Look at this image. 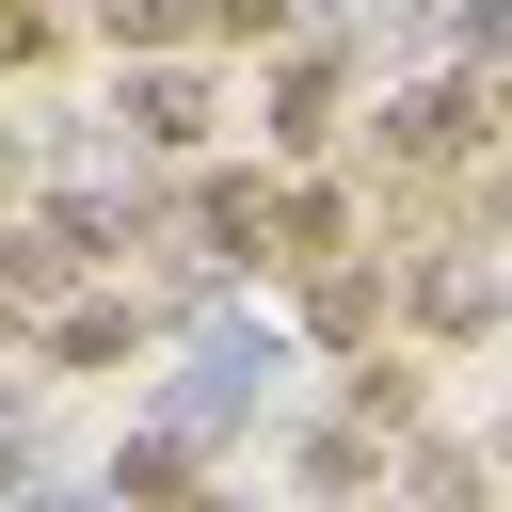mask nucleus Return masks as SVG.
Instances as JSON below:
<instances>
[{
  "instance_id": "f257e3e1",
  "label": "nucleus",
  "mask_w": 512,
  "mask_h": 512,
  "mask_svg": "<svg viewBox=\"0 0 512 512\" xmlns=\"http://www.w3.org/2000/svg\"><path fill=\"white\" fill-rule=\"evenodd\" d=\"M112 128H128V144H160V160H192V144H208V64H176V48L112 64Z\"/></svg>"
},
{
  "instance_id": "f03ea898",
  "label": "nucleus",
  "mask_w": 512,
  "mask_h": 512,
  "mask_svg": "<svg viewBox=\"0 0 512 512\" xmlns=\"http://www.w3.org/2000/svg\"><path fill=\"white\" fill-rule=\"evenodd\" d=\"M384 160H464V96H448V80L400 96V112H384Z\"/></svg>"
},
{
  "instance_id": "20e7f679",
  "label": "nucleus",
  "mask_w": 512,
  "mask_h": 512,
  "mask_svg": "<svg viewBox=\"0 0 512 512\" xmlns=\"http://www.w3.org/2000/svg\"><path fill=\"white\" fill-rule=\"evenodd\" d=\"M496 288H512V272H496Z\"/></svg>"
},
{
  "instance_id": "7ed1b4c3",
  "label": "nucleus",
  "mask_w": 512,
  "mask_h": 512,
  "mask_svg": "<svg viewBox=\"0 0 512 512\" xmlns=\"http://www.w3.org/2000/svg\"><path fill=\"white\" fill-rule=\"evenodd\" d=\"M176 16H192V0H96V32H112V64H144V48H176Z\"/></svg>"
}]
</instances>
